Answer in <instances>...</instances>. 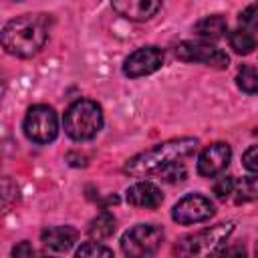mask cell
Wrapping results in <instances>:
<instances>
[{
    "instance_id": "6da1fadb",
    "label": "cell",
    "mask_w": 258,
    "mask_h": 258,
    "mask_svg": "<svg viewBox=\"0 0 258 258\" xmlns=\"http://www.w3.org/2000/svg\"><path fill=\"white\" fill-rule=\"evenodd\" d=\"M48 40V16L46 14H22L12 18L0 30V46L18 58H30Z\"/></svg>"
},
{
    "instance_id": "7a4b0ae2",
    "label": "cell",
    "mask_w": 258,
    "mask_h": 258,
    "mask_svg": "<svg viewBox=\"0 0 258 258\" xmlns=\"http://www.w3.org/2000/svg\"><path fill=\"white\" fill-rule=\"evenodd\" d=\"M196 147H198V139H194V137L169 139V141L157 143V145L133 155L125 163L123 171L131 177H143V175L159 173L163 167H167L171 163H179L183 157L194 153Z\"/></svg>"
},
{
    "instance_id": "3957f363",
    "label": "cell",
    "mask_w": 258,
    "mask_h": 258,
    "mask_svg": "<svg viewBox=\"0 0 258 258\" xmlns=\"http://www.w3.org/2000/svg\"><path fill=\"white\" fill-rule=\"evenodd\" d=\"M234 232V222L216 224L212 228L200 230L196 234L183 236L175 244V258H214Z\"/></svg>"
},
{
    "instance_id": "277c9868",
    "label": "cell",
    "mask_w": 258,
    "mask_h": 258,
    "mask_svg": "<svg viewBox=\"0 0 258 258\" xmlns=\"http://www.w3.org/2000/svg\"><path fill=\"white\" fill-rule=\"evenodd\" d=\"M64 131L75 141L93 139L103 127V111L91 99H79L64 111Z\"/></svg>"
},
{
    "instance_id": "5b68a950",
    "label": "cell",
    "mask_w": 258,
    "mask_h": 258,
    "mask_svg": "<svg viewBox=\"0 0 258 258\" xmlns=\"http://www.w3.org/2000/svg\"><path fill=\"white\" fill-rule=\"evenodd\" d=\"M163 230L155 224H137L121 238V250L127 258H153L161 248Z\"/></svg>"
},
{
    "instance_id": "8992f818",
    "label": "cell",
    "mask_w": 258,
    "mask_h": 258,
    "mask_svg": "<svg viewBox=\"0 0 258 258\" xmlns=\"http://www.w3.org/2000/svg\"><path fill=\"white\" fill-rule=\"evenodd\" d=\"M22 129H24V135L38 145L54 141L58 135V119L54 109L48 105H32L26 111Z\"/></svg>"
},
{
    "instance_id": "52a82bcc",
    "label": "cell",
    "mask_w": 258,
    "mask_h": 258,
    "mask_svg": "<svg viewBox=\"0 0 258 258\" xmlns=\"http://www.w3.org/2000/svg\"><path fill=\"white\" fill-rule=\"evenodd\" d=\"M175 56L183 62H202L212 69H226L230 58L224 50L210 42H194V40H183L175 46Z\"/></svg>"
},
{
    "instance_id": "ba28073f",
    "label": "cell",
    "mask_w": 258,
    "mask_h": 258,
    "mask_svg": "<svg viewBox=\"0 0 258 258\" xmlns=\"http://www.w3.org/2000/svg\"><path fill=\"white\" fill-rule=\"evenodd\" d=\"M214 204L202 194L183 196L171 210V218L177 224H200L214 216Z\"/></svg>"
},
{
    "instance_id": "9c48e42d",
    "label": "cell",
    "mask_w": 258,
    "mask_h": 258,
    "mask_svg": "<svg viewBox=\"0 0 258 258\" xmlns=\"http://www.w3.org/2000/svg\"><path fill=\"white\" fill-rule=\"evenodd\" d=\"M163 64V50L157 46H141L133 50L125 62H123V73L129 79H139L145 75H151L159 71Z\"/></svg>"
},
{
    "instance_id": "30bf717a",
    "label": "cell",
    "mask_w": 258,
    "mask_h": 258,
    "mask_svg": "<svg viewBox=\"0 0 258 258\" xmlns=\"http://www.w3.org/2000/svg\"><path fill=\"white\" fill-rule=\"evenodd\" d=\"M230 157H232V149L228 143L222 141L212 143L198 157V173L204 177H214L228 167Z\"/></svg>"
},
{
    "instance_id": "8fae6325",
    "label": "cell",
    "mask_w": 258,
    "mask_h": 258,
    "mask_svg": "<svg viewBox=\"0 0 258 258\" xmlns=\"http://www.w3.org/2000/svg\"><path fill=\"white\" fill-rule=\"evenodd\" d=\"M111 6L119 16L127 20H135V22L149 20L161 10V2L157 0H117Z\"/></svg>"
},
{
    "instance_id": "7c38bea8",
    "label": "cell",
    "mask_w": 258,
    "mask_h": 258,
    "mask_svg": "<svg viewBox=\"0 0 258 258\" xmlns=\"http://www.w3.org/2000/svg\"><path fill=\"white\" fill-rule=\"evenodd\" d=\"M127 202L135 208H147L153 210L163 202L161 189L151 181H137L127 187Z\"/></svg>"
},
{
    "instance_id": "4fadbf2b",
    "label": "cell",
    "mask_w": 258,
    "mask_h": 258,
    "mask_svg": "<svg viewBox=\"0 0 258 258\" xmlns=\"http://www.w3.org/2000/svg\"><path fill=\"white\" fill-rule=\"evenodd\" d=\"M77 238H79V232L73 226H48L40 232L42 244L56 252H67L69 248H73Z\"/></svg>"
},
{
    "instance_id": "5bb4252c",
    "label": "cell",
    "mask_w": 258,
    "mask_h": 258,
    "mask_svg": "<svg viewBox=\"0 0 258 258\" xmlns=\"http://www.w3.org/2000/svg\"><path fill=\"white\" fill-rule=\"evenodd\" d=\"M194 32L204 38V40H220L226 32H228V22L222 14H212V16H206L202 18L196 26H194Z\"/></svg>"
},
{
    "instance_id": "9a60e30c",
    "label": "cell",
    "mask_w": 258,
    "mask_h": 258,
    "mask_svg": "<svg viewBox=\"0 0 258 258\" xmlns=\"http://www.w3.org/2000/svg\"><path fill=\"white\" fill-rule=\"evenodd\" d=\"M115 224L117 222H115V216L111 212H101L97 218L91 220V224H89V236L95 238L97 242L99 240H105V238L113 236Z\"/></svg>"
},
{
    "instance_id": "2e32d148",
    "label": "cell",
    "mask_w": 258,
    "mask_h": 258,
    "mask_svg": "<svg viewBox=\"0 0 258 258\" xmlns=\"http://www.w3.org/2000/svg\"><path fill=\"white\" fill-rule=\"evenodd\" d=\"M230 46L234 48V52L238 54H250L256 48V38L252 34V30L248 28H238L230 34Z\"/></svg>"
},
{
    "instance_id": "e0dca14e",
    "label": "cell",
    "mask_w": 258,
    "mask_h": 258,
    "mask_svg": "<svg viewBox=\"0 0 258 258\" xmlns=\"http://www.w3.org/2000/svg\"><path fill=\"white\" fill-rule=\"evenodd\" d=\"M18 185L10 177H0V214L8 212L18 202Z\"/></svg>"
},
{
    "instance_id": "ac0fdd59",
    "label": "cell",
    "mask_w": 258,
    "mask_h": 258,
    "mask_svg": "<svg viewBox=\"0 0 258 258\" xmlns=\"http://www.w3.org/2000/svg\"><path fill=\"white\" fill-rule=\"evenodd\" d=\"M236 81H238V87L248 95H254L258 91V75H256V69L252 64H244L238 71Z\"/></svg>"
},
{
    "instance_id": "d6986e66",
    "label": "cell",
    "mask_w": 258,
    "mask_h": 258,
    "mask_svg": "<svg viewBox=\"0 0 258 258\" xmlns=\"http://www.w3.org/2000/svg\"><path fill=\"white\" fill-rule=\"evenodd\" d=\"M75 258H115V256L107 246H103L99 242H85L77 250Z\"/></svg>"
},
{
    "instance_id": "ffe728a7",
    "label": "cell",
    "mask_w": 258,
    "mask_h": 258,
    "mask_svg": "<svg viewBox=\"0 0 258 258\" xmlns=\"http://www.w3.org/2000/svg\"><path fill=\"white\" fill-rule=\"evenodd\" d=\"M256 175H248L242 179V183L238 185V202H248V200H254L256 198Z\"/></svg>"
},
{
    "instance_id": "44dd1931",
    "label": "cell",
    "mask_w": 258,
    "mask_h": 258,
    "mask_svg": "<svg viewBox=\"0 0 258 258\" xmlns=\"http://www.w3.org/2000/svg\"><path fill=\"white\" fill-rule=\"evenodd\" d=\"M159 175H161L165 181H169V183L181 181V179L185 177V167L181 165V161H179V163H171V165L163 167V169L159 171Z\"/></svg>"
},
{
    "instance_id": "7402d4cb",
    "label": "cell",
    "mask_w": 258,
    "mask_h": 258,
    "mask_svg": "<svg viewBox=\"0 0 258 258\" xmlns=\"http://www.w3.org/2000/svg\"><path fill=\"white\" fill-rule=\"evenodd\" d=\"M234 177H220L218 181H216V185H214V194H216V198L218 200H228L232 194H234Z\"/></svg>"
},
{
    "instance_id": "603a6c76",
    "label": "cell",
    "mask_w": 258,
    "mask_h": 258,
    "mask_svg": "<svg viewBox=\"0 0 258 258\" xmlns=\"http://www.w3.org/2000/svg\"><path fill=\"white\" fill-rule=\"evenodd\" d=\"M214 258H248V252L242 244H230V246H224Z\"/></svg>"
},
{
    "instance_id": "cb8c5ba5",
    "label": "cell",
    "mask_w": 258,
    "mask_h": 258,
    "mask_svg": "<svg viewBox=\"0 0 258 258\" xmlns=\"http://www.w3.org/2000/svg\"><path fill=\"white\" fill-rule=\"evenodd\" d=\"M242 161H244V167L250 171V175H254L256 169H258V147L256 145H250L248 151L244 153Z\"/></svg>"
},
{
    "instance_id": "d4e9b609",
    "label": "cell",
    "mask_w": 258,
    "mask_h": 258,
    "mask_svg": "<svg viewBox=\"0 0 258 258\" xmlns=\"http://www.w3.org/2000/svg\"><path fill=\"white\" fill-rule=\"evenodd\" d=\"M12 258H34V248L28 242H20L12 250Z\"/></svg>"
},
{
    "instance_id": "484cf974",
    "label": "cell",
    "mask_w": 258,
    "mask_h": 258,
    "mask_svg": "<svg viewBox=\"0 0 258 258\" xmlns=\"http://www.w3.org/2000/svg\"><path fill=\"white\" fill-rule=\"evenodd\" d=\"M256 8H258L256 4H250V6L240 14V22H242V24H248L250 28H254V26H256V16H254V14H256ZM250 28H248V30H250Z\"/></svg>"
},
{
    "instance_id": "4316f807",
    "label": "cell",
    "mask_w": 258,
    "mask_h": 258,
    "mask_svg": "<svg viewBox=\"0 0 258 258\" xmlns=\"http://www.w3.org/2000/svg\"><path fill=\"white\" fill-rule=\"evenodd\" d=\"M4 91H6V75H4V73H2V69H0V101H2Z\"/></svg>"
},
{
    "instance_id": "83f0119b",
    "label": "cell",
    "mask_w": 258,
    "mask_h": 258,
    "mask_svg": "<svg viewBox=\"0 0 258 258\" xmlns=\"http://www.w3.org/2000/svg\"><path fill=\"white\" fill-rule=\"evenodd\" d=\"M42 258H48V256H42Z\"/></svg>"
}]
</instances>
